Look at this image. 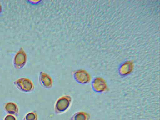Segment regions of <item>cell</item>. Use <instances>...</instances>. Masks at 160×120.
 Returning <instances> with one entry per match:
<instances>
[{"label":"cell","mask_w":160,"mask_h":120,"mask_svg":"<svg viewBox=\"0 0 160 120\" xmlns=\"http://www.w3.org/2000/svg\"><path fill=\"white\" fill-rule=\"evenodd\" d=\"M72 98L69 95H64L58 98L55 102L54 108L56 114H60L66 112L69 108Z\"/></svg>","instance_id":"obj_1"},{"label":"cell","mask_w":160,"mask_h":120,"mask_svg":"<svg viewBox=\"0 0 160 120\" xmlns=\"http://www.w3.org/2000/svg\"><path fill=\"white\" fill-rule=\"evenodd\" d=\"M13 83L18 90L24 92H31L34 89L32 82L28 78H20L14 81Z\"/></svg>","instance_id":"obj_2"},{"label":"cell","mask_w":160,"mask_h":120,"mask_svg":"<svg viewBox=\"0 0 160 120\" xmlns=\"http://www.w3.org/2000/svg\"><path fill=\"white\" fill-rule=\"evenodd\" d=\"M91 87L92 91L98 93L106 92L108 89L106 80L100 76L95 77L93 79L91 83Z\"/></svg>","instance_id":"obj_3"},{"label":"cell","mask_w":160,"mask_h":120,"mask_svg":"<svg viewBox=\"0 0 160 120\" xmlns=\"http://www.w3.org/2000/svg\"><path fill=\"white\" fill-rule=\"evenodd\" d=\"M73 77L76 82L82 85L88 84L91 79V76L89 72L85 70L81 69L74 71Z\"/></svg>","instance_id":"obj_4"},{"label":"cell","mask_w":160,"mask_h":120,"mask_svg":"<svg viewBox=\"0 0 160 120\" xmlns=\"http://www.w3.org/2000/svg\"><path fill=\"white\" fill-rule=\"evenodd\" d=\"M134 68V64L132 61H125L122 62L118 67V74L122 77H127L132 73Z\"/></svg>","instance_id":"obj_5"},{"label":"cell","mask_w":160,"mask_h":120,"mask_svg":"<svg viewBox=\"0 0 160 120\" xmlns=\"http://www.w3.org/2000/svg\"><path fill=\"white\" fill-rule=\"evenodd\" d=\"M38 80L40 85L45 88H50L53 86V81L52 78L45 72H40Z\"/></svg>","instance_id":"obj_6"},{"label":"cell","mask_w":160,"mask_h":120,"mask_svg":"<svg viewBox=\"0 0 160 120\" xmlns=\"http://www.w3.org/2000/svg\"><path fill=\"white\" fill-rule=\"evenodd\" d=\"M27 60V55L25 53H18L14 57L13 65L14 68L19 70L22 68L25 65Z\"/></svg>","instance_id":"obj_7"},{"label":"cell","mask_w":160,"mask_h":120,"mask_svg":"<svg viewBox=\"0 0 160 120\" xmlns=\"http://www.w3.org/2000/svg\"><path fill=\"white\" fill-rule=\"evenodd\" d=\"M4 109L8 114L18 117L19 115V109L17 104L12 102L6 103L4 106Z\"/></svg>","instance_id":"obj_8"},{"label":"cell","mask_w":160,"mask_h":120,"mask_svg":"<svg viewBox=\"0 0 160 120\" xmlns=\"http://www.w3.org/2000/svg\"><path fill=\"white\" fill-rule=\"evenodd\" d=\"M89 113L84 111H79L73 114L70 118V120H89Z\"/></svg>","instance_id":"obj_9"},{"label":"cell","mask_w":160,"mask_h":120,"mask_svg":"<svg viewBox=\"0 0 160 120\" xmlns=\"http://www.w3.org/2000/svg\"><path fill=\"white\" fill-rule=\"evenodd\" d=\"M23 120H38V115L35 111H30L24 117Z\"/></svg>","instance_id":"obj_10"},{"label":"cell","mask_w":160,"mask_h":120,"mask_svg":"<svg viewBox=\"0 0 160 120\" xmlns=\"http://www.w3.org/2000/svg\"><path fill=\"white\" fill-rule=\"evenodd\" d=\"M3 120H17V119L15 116L8 114L4 118Z\"/></svg>","instance_id":"obj_11"}]
</instances>
